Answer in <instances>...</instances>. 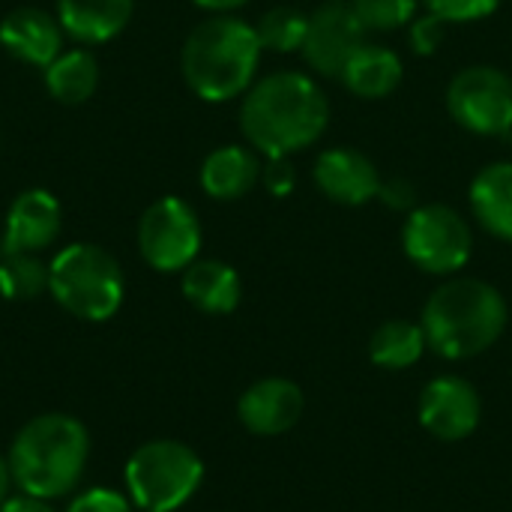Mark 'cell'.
Returning a JSON list of instances; mask_svg holds the SVG:
<instances>
[{
	"mask_svg": "<svg viewBox=\"0 0 512 512\" xmlns=\"http://www.w3.org/2000/svg\"><path fill=\"white\" fill-rule=\"evenodd\" d=\"M330 120L324 90L303 72H273L255 81L240 105V129L264 156H291L315 144Z\"/></svg>",
	"mask_w": 512,
	"mask_h": 512,
	"instance_id": "obj_1",
	"label": "cell"
},
{
	"mask_svg": "<svg viewBox=\"0 0 512 512\" xmlns=\"http://www.w3.org/2000/svg\"><path fill=\"white\" fill-rule=\"evenodd\" d=\"M507 318V300L495 285L459 276L432 291L420 327L435 354L447 360H471L504 336Z\"/></svg>",
	"mask_w": 512,
	"mask_h": 512,
	"instance_id": "obj_2",
	"label": "cell"
},
{
	"mask_svg": "<svg viewBox=\"0 0 512 512\" xmlns=\"http://www.w3.org/2000/svg\"><path fill=\"white\" fill-rule=\"evenodd\" d=\"M87 426L69 414H39L21 426L9 447L12 480L24 495L54 501L69 495L87 468Z\"/></svg>",
	"mask_w": 512,
	"mask_h": 512,
	"instance_id": "obj_3",
	"label": "cell"
},
{
	"mask_svg": "<svg viewBox=\"0 0 512 512\" xmlns=\"http://www.w3.org/2000/svg\"><path fill=\"white\" fill-rule=\"evenodd\" d=\"M258 30L234 15L201 21L183 42L180 69L189 90L204 102H228L243 96L261 63Z\"/></svg>",
	"mask_w": 512,
	"mask_h": 512,
	"instance_id": "obj_4",
	"label": "cell"
},
{
	"mask_svg": "<svg viewBox=\"0 0 512 512\" xmlns=\"http://www.w3.org/2000/svg\"><path fill=\"white\" fill-rule=\"evenodd\" d=\"M120 264L93 243H72L48 264V294L81 321H108L123 303Z\"/></svg>",
	"mask_w": 512,
	"mask_h": 512,
	"instance_id": "obj_5",
	"label": "cell"
},
{
	"mask_svg": "<svg viewBox=\"0 0 512 512\" xmlns=\"http://www.w3.org/2000/svg\"><path fill=\"white\" fill-rule=\"evenodd\" d=\"M129 501L144 512L180 510L204 480L201 456L180 441H147L126 462Z\"/></svg>",
	"mask_w": 512,
	"mask_h": 512,
	"instance_id": "obj_6",
	"label": "cell"
},
{
	"mask_svg": "<svg viewBox=\"0 0 512 512\" xmlns=\"http://www.w3.org/2000/svg\"><path fill=\"white\" fill-rule=\"evenodd\" d=\"M402 249L423 273L453 276L468 264L474 252V234L459 210L447 204H420L405 219Z\"/></svg>",
	"mask_w": 512,
	"mask_h": 512,
	"instance_id": "obj_7",
	"label": "cell"
},
{
	"mask_svg": "<svg viewBox=\"0 0 512 512\" xmlns=\"http://www.w3.org/2000/svg\"><path fill=\"white\" fill-rule=\"evenodd\" d=\"M450 117L489 138H504L512 132V78L498 66H468L456 72L447 87Z\"/></svg>",
	"mask_w": 512,
	"mask_h": 512,
	"instance_id": "obj_8",
	"label": "cell"
},
{
	"mask_svg": "<svg viewBox=\"0 0 512 512\" xmlns=\"http://www.w3.org/2000/svg\"><path fill=\"white\" fill-rule=\"evenodd\" d=\"M141 258L159 273H183L201 252V222L183 198L153 201L138 222Z\"/></svg>",
	"mask_w": 512,
	"mask_h": 512,
	"instance_id": "obj_9",
	"label": "cell"
},
{
	"mask_svg": "<svg viewBox=\"0 0 512 512\" xmlns=\"http://www.w3.org/2000/svg\"><path fill=\"white\" fill-rule=\"evenodd\" d=\"M366 33L369 30L348 0H327L309 15V30L300 51L318 75L339 78L351 54L366 42Z\"/></svg>",
	"mask_w": 512,
	"mask_h": 512,
	"instance_id": "obj_10",
	"label": "cell"
},
{
	"mask_svg": "<svg viewBox=\"0 0 512 512\" xmlns=\"http://www.w3.org/2000/svg\"><path fill=\"white\" fill-rule=\"evenodd\" d=\"M417 414L432 438L453 444L468 438L480 426L483 402L471 381L459 375H441L423 387Z\"/></svg>",
	"mask_w": 512,
	"mask_h": 512,
	"instance_id": "obj_11",
	"label": "cell"
},
{
	"mask_svg": "<svg viewBox=\"0 0 512 512\" xmlns=\"http://www.w3.org/2000/svg\"><path fill=\"white\" fill-rule=\"evenodd\" d=\"M315 186L336 204L360 207L378 198L381 174L375 162L354 147H330L315 159Z\"/></svg>",
	"mask_w": 512,
	"mask_h": 512,
	"instance_id": "obj_12",
	"label": "cell"
},
{
	"mask_svg": "<svg viewBox=\"0 0 512 512\" xmlns=\"http://www.w3.org/2000/svg\"><path fill=\"white\" fill-rule=\"evenodd\" d=\"M63 228L60 201L48 189L21 192L6 213L0 252H42L48 249Z\"/></svg>",
	"mask_w": 512,
	"mask_h": 512,
	"instance_id": "obj_13",
	"label": "cell"
},
{
	"mask_svg": "<svg viewBox=\"0 0 512 512\" xmlns=\"http://www.w3.org/2000/svg\"><path fill=\"white\" fill-rule=\"evenodd\" d=\"M237 417L252 435H285L303 417V390L288 378L255 381L237 402Z\"/></svg>",
	"mask_w": 512,
	"mask_h": 512,
	"instance_id": "obj_14",
	"label": "cell"
},
{
	"mask_svg": "<svg viewBox=\"0 0 512 512\" xmlns=\"http://www.w3.org/2000/svg\"><path fill=\"white\" fill-rule=\"evenodd\" d=\"M63 36L57 15L36 6H18L0 21V45L15 60L42 69L63 51Z\"/></svg>",
	"mask_w": 512,
	"mask_h": 512,
	"instance_id": "obj_15",
	"label": "cell"
},
{
	"mask_svg": "<svg viewBox=\"0 0 512 512\" xmlns=\"http://www.w3.org/2000/svg\"><path fill=\"white\" fill-rule=\"evenodd\" d=\"M135 0H57V21L81 45L114 39L132 18Z\"/></svg>",
	"mask_w": 512,
	"mask_h": 512,
	"instance_id": "obj_16",
	"label": "cell"
},
{
	"mask_svg": "<svg viewBox=\"0 0 512 512\" xmlns=\"http://www.w3.org/2000/svg\"><path fill=\"white\" fill-rule=\"evenodd\" d=\"M183 297L207 315H228L240 306L243 285L234 267L216 258H195L183 270Z\"/></svg>",
	"mask_w": 512,
	"mask_h": 512,
	"instance_id": "obj_17",
	"label": "cell"
},
{
	"mask_svg": "<svg viewBox=\"0 0 512 512\" xmlns=\"http://www.w3.org/2000/svg\"><path fill=\"white\" fill-rule=\"evenodd\" d=\"M201 189L216 201H237L252 192V186L261 180V162L255 150L240 144L216 147L204 165H201Z\"/></svg>",
	"mask_w": 512,
	"mask_h": 512,
	"instance_id": "obj_18",
	"label": "cell"
},
{
	"mask_svg": "<svg viewBox=\"0 0 512 512\" xmlns=\"http://www.w3.org/2000/svg\"><path fill=\"white\" fill-rule=\"evenodd\" d=\"M471 210L498 240L512 243V162L486 165L471 183Z\"/></svg>",
	"mask_w": 512,
	"mask_h": 512,
	"instance_id": "obj_19",
	"label": "cell"
},
{
	"mask_svg": "<svg viewBox=\"0 0 512 512\" xmlns=\"http://www.w3.org/2000/svg\"><path fill=\"white\" fill-rule=\"evenodd\" d=\"M339 78L360 99H384L402 84V60L387 45L363 42L351 54Z\"/></svg>",
	"mask_w": 512,
	"mask_h": 512,
	"instance_id": "obj_20",
	"label": "cell"
},
{
	"mask_svg": "<svg viewBox=\"0 0 512 512\" xmlns=\"http://www.w3.org/2000/svg\"><path fill=\"white\" fill-rule=\"evenodd\" d=\"M96 84H99V63L84 48L60 51L45 66V87L63 105H81V102H87L93 96Z\"/></svg>",
	"mask_w": 512,
	"mask_h": 512,
	"instance_id": "obj_21",
	"label": "cell"
},
{
	"mask_svg": "<svg viewBox=\"0 0 512 512\" xmlns=\"http://www.w3.org/2000/svg\"><path fill=\"white\" fill-rule=\"evenodd\" d=\"M426 348H429V342H426L423 327L414 324V321H405V318L384 321L369 339L372 363L381 366V369H393V372L414 366L423 357Z\"/></svg>",
	"mask_w": 512,
	"mask_h": 512,
	"instance_id": "obj_22",
	"label": "cell"
},
{
	"mask_svg": "<svg viewBox=\"0 0 512 512\" xmlns=\"http://www.w3.org/2000/svg\"><path fill=\"white\" fill-rule=\"evenodd\" d=\"M42 291H48V264L36 252H0V297L24 303Z\"/></svg>",
	"mask_w": 512,
	"mask_h": 512,
	"instance_id": "obj_23",
	"label": "cell"
},
{
	"mask_svg": "<svg viewBox=\"0 0 512 512\" xmlns=\"http://www.w3.org/2000/svg\"><path fill=\"white\" fill-rule=\"evenodd\" d=\"M255 30H258L261 48L288 54V51L303 48L306 30H309V15L294 6H273L261 15Z\"/></svg>",
	"mask_w": 512,
	"mask_h": 512,
	"instance_id": "obj_24",
	"label": "cell"
},
{
	"mask_svg": "<svg viewBox=\"0 0 512 512\" xmlns=\"http://www.w3.org/2000/svg\"><path fill=\"white\" fill-rule=\"evenodd\" d=\"M351 6L363 27L378 33L405 27L417 15V0H351Z\"/></svg>",
	"mask_w": 512,
	"mask_h": 512,
	"instance_id": "obj_25",
	"label": "cell"
},
{
	"mask_svg": "<svg viewBox=\"0 0 512 512\" xmlns=\"http://www.w3.org/2000/svg\"><path fill=\"white\" fill-rule=\"evenodd\" d=\"M429 12L441 15L447 24H468L492 15L501 0H423Z\"/></svg>",
	"mask_w": 512,
	"mask_h": 512,
	"instance_id": "obj_26",
	"label": "cell"
},
{
	"mask_svg": "<svg viewBox=\"0 0 512 512\" xmlns=\"http://www.w3.org/2000/svg\"><path fill=\"white\" fill-rule=\"evenodd\" d=\"M447 36V21L435 12L426 9V15H414V21L408 24V39H411V48L414 54L420 57H429L438 51V45L444 42Z\"/></svg>",
	"mask_w": 512,
	"mask_h": 512,
	"instance_id": "obj_27",
	"label": "cell"
},
{
	"mask_svg": "<svg viewBox=\"0 0 512 512\" xmlns=\"http://www.w3.org/2000/svg\"><path fill=\"white\" fill-rule=\"evenodd\" d=\"M66 512H132V501L123 498L114 489L96 486V489H87V492L75 495L69 501V510Z\"/></svg>",
	"mask_w": 512,
	"mask_h": 512,
	"instance_id": "obj_28",
	"label": "cell"
},
{
	"mask_svg": "<svg viewBox=\"0 0 512 512\" xmlns=\"http://www.w3.org/2000/svg\"><path fill=\"white\" fill-rule=\"evenodd\" d=\"M261 183L273 198H288L297 186V171L291 165V156H267L261 165Z\"/></svg>",
	"mask_w": 512,
	"mask_h": 512,
	"instance_id": "obj_29",
	"label": "cell"
},
{
	"mask_svg": "<svg viewBox=\"0 0 512 512\" xmlns=\"http://www.w3.org/2000/svg\"><path fill=\"white\" fill-rule=\"evenodd\" d=\"M378 198H381L390 210L411 213V210L417 207V186H414L408 177H390V180H381Z\"/></svg>",
	"mask_w": 512,
	"mask_h": 512,
	"instance_id": "obj_30",
	"label": "cell"
},
{
	"mask_svg": "<svg viewBox=\"0 0 512 512\" xmlns=\"http://www.w3.org/2000/svg\"><path fill=\"white\" fill-rule=\"evenodd\" d=\"M0 512H54V507L42 498H33V495H15V498H6L0 504Z\"/></svg>",
	"mask_w": 512,
	"mask_h": 512,
	"instance_id": "obj_31",
	"label": "cell"
},
{
	"mask_svg": "<svg viewBox=\"0 0 512 512\" xmlns=\"http://www.w3.org/2000/svg\"><path fill=\"white\" fill-rule=\"evenodd\" d=\"M195 6H201V9H207V12H222V15H228L231 9H240V6H246L249 0H192Z\"/></svg>",
	"mask_w": 512,
	"mask_h": 512,
	"instance_id": "obj_32",
	"label": "cell"
},
{
	"mask_svg": "<svg viewBox=\"0 0 512 512\" xmlns=\"http://www.w3.org/2000/svg\"><path fill=\"white\" fill-rule=\"evenodd\" d=\"M12 468H9V456L0 453V504L9 498V486H12Z\"/></svg>",
	"mask_w": 512,
	"mask_h": 512,
	"instance_id": "obj_33",
	"label": "cell"
}]
</instances>
